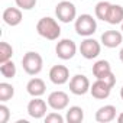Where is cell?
I'll return each mask as SVG.
<instances>
[{"mask_svg":"<svg viewBox=\"0 0 123 123\" xmlns=\"http://www.w3.org/2000/svg\"><path fill=\"white\" fill-rule=\"evenodd\" d=\"M0 73L5 78H13L16 75V65L12 59L6 61V62H2L0 64Z\"/></svg>","mask_w":123,"mask_h":123,"instance_id":"obj_21","label":"cell"},{"mask_svg":"<svg viewBox=\"0 0 123 123\" xmlns=\"http://www.w3.org/2000/svg\"><path fill=\"white\" fill-rule=\"evenodd\" d=\"M16 2V6L22 10H32L35 6H36V2L38 0H15Z\"/></svg>","mask_w":123,"mask_h":123,"instance_id":"obj_23","label":"cell"},{"mask_svg":"<svg viewBox=\"0 0 123 123\" xmlns=\"http://www.w3.org/2000/svg\"><path fill=\"white\" fill-rule=\"evenodd\" d=\"M68 103H70V97L67 93L64 91H52L49 96H48V106L54 110H64L68 107Z\"/></svg>","mask_w":123,"mask_h":123,"instance_id":"obj_8","label":"cell"},{"mask_svg":"<svg viewBox=\"0 0 123 123\" xmlns=\"http://www.w3.org/2000/svg\"><path fill=\"white\" fill-rule=\"evenodd\" d=\"M55 52H56L58 58L68 61V59L74 58V55L77 52V45L73 39H61L55 46Z\"/></svg>","mask_w":123,"mask_h":123,"instance_id":"obj_5","label":"cell"},{"mask_svg":"<svg viewBox=\"0 0 123 123\" xmlns=\"http://www.w3.org/2000/svg\"><path fill=\"white\" fill-rule=\"evenodd\" d=\"M22 67L25 70L26 74L29 75H36L42 71V67H43V59L42 56L38 54V52H33V51H29L23 55L22 58Z\"/></svg>","mask_w":123,"mask_h":123,"instance_id":"obj_2","label":"cell"},{"mask_svg":"<svg viewBox=\"0 0 123 123\" xmlns=\"http://www.w3.org/2000/svg\"><path fill=\"white\" fill-rule=\"evenodd\" d=\"M46 103L45 100H42L41 97H33V100H31L28 103V114L33 119H42L46 116Z\"/></svg>","mask_w":123,"mask_h":123,"instance_id":"obj_9","label":"cell"},{"mask_svg":"<svg viewBox=\"0 0 123 123\" xmlns=\"http://www.w3.org/2000/svg\"><path fill=\"white\" fill-rule=\"evenodd\" d=\"M93 74L97 80H104L107 75L111 74V67H110V62L106 59H100L93 65Z\"/></svg>","mask_w":123,"mask_h":123,"instance_id":"obj_16","label":"cell"},{"mask_svg":"<svg viewBox=\"0 0 123 123\" xmlns=\"http://www.w3.org/2000/svg\"><path fill=\"white\" fill-rule=\"evenodd\" d=\"M65 120L68 123H81L84 120V110L78 106H73L67 110Z\"/></svg>","mask_w":123,"mask_h":123,"instance_id":"obj_18","label":"cell"},{"mask_svg":"<svg viewBox=\"0 0 123 123\" xmlns=\"http://www.w3.org/2000/svg\"><path fill=\"white\" fill-rule=\"evenodd\" d=\"M110 7H111V3L106 2V0H101V2H98V3L96 5V9H94V12H96V18L100 19V20H104V22H106L107 15H109V12H110Z\"/></svg>","mask_w":123,"mask_h":123,"instance_id":"obj_19","label":"cell"},{"mask_svg":"<svg viewBox=\"0 0 123 123\" xmlns=\"http://www.w3.org/2000/svg\"><path fill=\"white\" fill-rule=\"evenodd\" d=\"M2 18H3V22L6 25H9V26H18L22 22V9L7 7V9H5Z\"/></svg>","mask_w":123,"mask_h":123,"instance_id":"obj_13","label":"cell"},{"mask_svg":"<svg viewBox=\"0 0 123 123\" xmlns=\"http://www.w3.org/2000/svg\"><path fill=\"white\" fill-rule=\"evenodd\" d=\"M120 97H122V100H123V86H122V88H120Z\"/></svg>","mask_w":123,"mask_h":123,"instance_id":"obj_28","label":"cell"},{"mask_svg":"<svg viewBox=\"0 0 123 123\" xmlns=\"http://www.w3.org/2000/svg\"><path fill=\"white\" fill-rule=\"evenodd\" d=\"M106 22L110 23V25H119V23H122L123 22V7L120 5H111Z\"/></svg>","mask_w":123,"mask_h":123,"instance_id":"obj_17","label":"cell"},{"mask_svg":"<svg viewBox=\"0 0 123 123\" xmlns=\"http://www.w3.org/2000/svg\"><path fill=\"white\" fill-rule=\"evenodd\" d=\"M101 43L106 46V48H116L122 43L123 41V35L119 32V31H106L103 35H101Z\"/></svg>","mask_w":123,"mask_h":123,"instance_id":"obj_12","label":"cell"},{"mask_svg":"<svg viewBox=\"0 0 123 123\" xmlns=\"http://www.w3.org/2000/svg\"><path fill=\"white\" fill-rule=\"evenodd\" d=\"M117 122H119V123H123V111L117 116Z\"/></svg>","mask_w":123,"mask_h":123,"instance_id":"obj_26","label":"cell"},{"mask_svg":"<svg viewBox=\"0 0 123 123\" xmlns=\"http://www.w3.org/2000/svg\"><path fill=\"white\" fill-rule=\"evenodd\" d=\"M90 80L83 74H77L70 80V91L75 96H84L90 91Z\"/></svg>","mask_w":123,"mask_h":123,"instance_id":"obj_7","label":"cell"},{"mask_svg":"<svg viewBox=\"0 0 123 123\" xmlns=\"http://www.w3.org/2000/svg\"><path fill=\"white\" fill-rule=\"evenodd\" d=\"M49 80L56 86H62L70 80V71L65 65H54L49 70Z\"/></svg>","mask_w":123,"mask_h":123,"instance_id":"obj_10","label":"cell"},{"mask_svg":"<svg viewBox=\"0 0 123 123\" xmlns=\"http://www.w3.org/2000/svg\"><path fill=\"white\" fill-rule=\"evenodd\" d=\"M120 25H122V32H123V22H122V23H120Z\"/></svg>","mask_w":123,"mask_h":123,"instance_id":"obj_29","label":"cell"},{"mask_svg":"<svg viewBox=\"0 0 123 123\" xmlns=\"http://www.w3.org/2000/svg\"><path fill=\"white\" fill-rule=\"evenodd\" d=\"M15 96V87L9 83H0V101H9Z\"/></svg>","mask_w":123,"mask_h":123,"instance_id":"obj_20","label":"cell"},{"mask_svg":"<svg viewBox=\"0 0 123 123\" xmlns=\"http://www.w3.org/2000/svg\"><path fill=\"white\" fill-rule=\"evenodd\" d=\"M119 58H120V61L123 62V48L120 49V52H119Z\"/></svg>","mask_w":123,"mask_h":123,"instance_id":"obj_27","label":"cell"},{"mask_svg":"<svg viewBox=\"0 0 123 123\" xmlns=\"http://www.w3.org/2000/svg\"><path fill=\"white\" fill-rule=\"evenodd\" d=\"M114 119H116V107L111 106V104L101 106L96 111V120L98 123H109V122H111Z\"/></svg>","mask_w":123,"mask_h":123,"instance_id":"obj_14","label":"cell"},{"mask_svg":"<svg viewBox=\"0 0 123 123\" xmlns=\"http://www.w3.org/2000/svg\"><path fill=\"white\" fill-rule=\"evenodd\" d=\"M55 15L59 22L62 23H70L77 18V7L74 3L68 2V0H62L59 2L55 7Z\"/></svg>","mask_w":123,"mask_h":123,"instance_id":"obj_4","label":"cell"},{"mask_svg":"<svg viewBox=\"0 0 123 123\" xmlns=\"http://www.w3.org/2000/svg\"><path fill=\"white\" fill-rule=\"evenodd\" d=\"M36 32L48 41H56L61 35V28H59V25L55 19L46 16V18H42V19L38 20Z\"/></svg>","mask_w":123,"mask_h":123,"instance_id":"obj_1","label":"cell"},{"mask_svg":"<svg viewBox=\"0 0 123 123\" xmlns=\"http://www.w3.org/2000/svg\"><path fill=\"white\" fill-rule=\"evenodd\" d=\"M26 91L32 97H41L42 94H45L46 86H45L43 80H41V78H32L26 84Z\"/></svg>","mask_w":123,"mask_h":123,"instance_id":"obj_15","label":"cell"},{"mask_svg":"<svg viewBox=\"0 0 123 123\" xmlns=\"http://www.w3.org/2000/svg\"><path fill=\"white\" fill-rule=\"evenodd\" d=\"M10 117V110L6 104H0V123H7Z\"/></svg>","mask_w":123,"mask_h":123,"instance_id":"obj_25","label":"cell"},{"mask_svg":"<svg viewBox=\"0 0 123 123\" xmlns=\"http://www.w3.org/2000/svg\"><path fill=\"white\" fill-rule=\"evenodd\" d=\"M64 120L65 119L62 116H61L59 113H55V111H52V113L45 116V123H64Z\"/></svg>","mask_w":123,"mask_h":123,"instance_id":"obj_24","label":"cell"},{"mask_svg":"<svg viewBox=\"0 0 123 123\" xmlns=\"http://www.w3.org/2000/svg\"><path fill=\"white\" fill-rule=\"evenodd\" d=\"M111 88H113V87H111L107 81H104V80H97V81H94L93 86L90 87V93H91V96H93L94 98H97V100H104V98H107V97L110 96Z\"/></svg>","mask_w":123,"mask_h":123,"instance_id":"obj_11","label":"cell"},{"mask_svg":"<svg viewBox=\"0 0 123 123\" xmlns=\"http://www.w3.org/2000/svg\"><path fill=\"white\" fill-rule=\"evenodd\" d=\"M13 56V48L7 42H0V64L12 59Z\"/></svg>","mask_w":123,"mask_h":123,"instance_id":"obj_22","label":"cell"},{"mask_svg":"<svg viewBox=\"0 0 123 123\" xmlns=\"http://www.w3.org/2000/svg\"><path fill=\"white\" fill-rule=\"evenodd\" d=\"M75 32L80 35V36H84V38H88L91 36L96 29H97V22L96 19L91 16V15H80L77 19H75Z\"/></svg>","mask_w":123,"mask_h":123,"instance_id":"obj_3","label":"cell"},{"mask_svg":"<svg viewBox=\"0 0 123 123\" xmlns=\"http://www.w3.org/2000/svg\"><path fill=\"white\" fill-rule=\"evenodd\" d=\"M100 51H101V45L98 41L93 39V38H86L81 45H80V54L86 58V59H94L100 55Z\"/></svg>","mask_w":123,"mask_h":123,"instance_id":"obj_6","label":"cell"}]
</instances>
